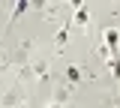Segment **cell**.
Instances as JSON below:
<instances>
[{
    "label": "cell",
    "mask_w": 120,
    "mask_h": 108,
    "mask_svg": "<svg viewBox=\"0 0 120 108\" xmlns=\"http://www.w3.org/2000/svg\"><path fill=\"white\" fill-rule=\"evenodd\" d=\"M87 21V6H78V12H75V24H84Z\"/></svg>",
    "instance_id": "6da1fadb"
},
{
    "label": "cell",
    "mask_w": 120,
    "mask_h": 108,
    "mask_svg": "<svg viewBox=\"0 0 120 108\" xmlns=\"http://www.w3.org/2000/svg\"><path fill=\"white\" fill-rule=\"evenodd\" d=\"M24 9H27V0H18V6H15V12H12V21H15V18H18V15H21Z\"/></svg>",
    "instance_id": "7a4b0ae2"
},
{
    "label": "cell",
    "mask_w": 120,
    "mask_h": 108,
    "mask_svg": "<svg viewBox=\"0 0 120 108\" xmlns=\"http://www.w3.org/2000/svg\"><path fill=\"white\" fill-rule=\"evenodd\" d=\"M111 72L120 78V57H111Z\"/></svg>",
    "instance_id": "3957f363"
},
{
    "label": "cell",
    "mask_w": 120,
    "mask_h": 108,
    "mask_svg": "<svg viewBox=\"0 0 120 108\" xmlns=\"http://www.w3.org/2000/svg\"><path fill=\"white\" fill-rule=\"evenodd\" d=\"M66 75L72 78V81H78V78H81V72H78V69H75V66H69V69H66Z\"/></svg>",
    "instance_id": "277c9868"
},
{
    "label": "cell",
    "mask_w": 120,
    "mask_h": 108,
    "mask_svg": "<svg viewBox=\"0 0 120 108\" xmlns=\"http://www.w3.org/2000/svg\"><path fill=\"white\" fill-rule=\"evenodd\" d=\"M117 108H120V99H117Z\"/></svg>",
    "instance_id": "5b68a950"
},
{
    "label": "cell",
    "mask_w": 120,
    "mask_h": 108,
    "mask_svg": "<svg viewBox=\"0 0 120 108\" xmlns=\"http://www.w3.org/2000/svg\"><path fill=\"white\" fill-rule=\"evenodd\" d=\"M51 108H60V105H51Z\"/></svg>",
    "instance_id": "8992f818"
}]
</instances>
